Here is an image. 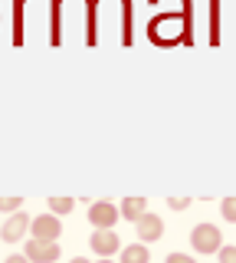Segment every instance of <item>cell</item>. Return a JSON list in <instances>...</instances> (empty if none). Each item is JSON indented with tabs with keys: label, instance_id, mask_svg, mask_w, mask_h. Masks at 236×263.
<instances>
[{
	"label": "cell",
	"instance_id": "cell-1",
	"mask_svg": "<svg viewBox=\"0 0 236 263\" xmlns=\"http://www.w3.org/2000/svg\"><path fill=\"white\" fill-rule=\"evenodd\" d=\"M190 247L197 253H220L223 250V237L217 224H197L190 230Z\"/></svg>",
	"mask_w": 236,
	"mask_h": 263
},
{
	"label": "cell",
	"instance_id": "cell-2",
	"mask_svg": "<svg viewBox=\"0 0 236 263\" xmlns=\"http://www.w3.org/2000/svg\"><path fill=\"white\" fill-rule=\"evenodd\" d=\"M30 234H33V240L56 243L62 237V220L56 214H39V217H33V224H30Z\"/></svg>",
	"mask_w": 236,
	"mask_h": 263
},
{
	"label": "cell",
	"instance_id": "cell-3",
	"mask_svg": "<svg viewBox=\"0 0 236 263\" xmlns=\"http://www.w3.org/2000/svg\"><path fill=\"white\" fill-rule=\"evenodd\" d=\"M118 208L112 201H95L92 208H89V220H92V227L95 230H112L115 227V220H118Z\"/></svg>",
	"mask_w": 236,
	"mask_h": 263
},
{
	"label": "cell",
	"instance_id": "cell-4",
	"mask_svg": "<svg viewBox=\"0 0 236 263\" xmlns=\"http://www.w3.org/2000/svg\"><path fill=\"white\" fill-rule=\"evenodd\" d=\"M30 224H33V217H27L23 211L10 214V217L4 220V227H0V237H4V243H17V240H23V237H27V230H30Z\"/></svg>",
	"mask_w": 236,
	"mask_h": 263
},
{
	"label": "cell",
	"instance_id": "cell-5",
	"mask_svg": "<svg viewBox=\"0 0 236 263\" xmlns=\"http://www.w3.org/2000/svg\"><path fill=\"white\" fill-rule=\"evenodd\" d=\"M135 234H138V243H154V240L164 237V220H161L158 214H144L135 224Z\"/></svg>",
	"mask_w": 236,
	"mask_h": 263
},
{
	"label": "cell",
	"instance_id": "cell-6",
	"mask_svg": "<svg viewBox=\"0 0 236 263\" xmlns=\"http://www.w3.org/2000/svg\"><path fill=\"white\" fill-rule=\"evenodd\" d=\"M23 257L30 263H56L59 260V243H46V240H30L23 247Z\"/></svg>",
	"mask_w": 236,
	"mask_h": 263
},
{
	"label": "cell",
	"instance_id": "cell-7",
	"mask_svg": "<svg viewBox=\"0 0 236 263\" xmlns=\"http://www.w3.org/2000/svg\"><path fill=\"white\" fill-rule=\"evenodd\" d=\"M118 243L121 240H118L115 230H92V237H89V247H92L102 260H109L112 253H118Z\"/></svg>",
	"mask_w": 236,
	"mask_h": 263
},
{
	"label": "cell",
	"instance_id": "cell-8",
	"mask_svg": "<svg viewBox=\"0 0 236 263\" xmlns=\"http://www.w3.org/2000/svg\"><path fill=\"white\" fill-rule=\"evenodd\" d=\"M121 217H128V220H141L144 214H148V201H144V197H125V201H121Z\"/></svg>",
	"mask_w": 236,
	"mask_h": 263
},
{
	"label": "cell",
	"instance_id": "cell-9",
	"mask_svg": "<svg viewBox=\"0 0 236 263\" xmlns=\"http://www.w3.org/2000/svg\"><path fill=\"white\" fill-rule=\"evenodd\" d=\"M121 263H151V250L144 243H128V247H121Z\"/></svg>",
	"mask_w": 236,
	"mask_h": 263
},
{
	"label": "cell",
	"instance_id": "cell-10",
	"mask_svg": "<svg viewBox=\"0 0 236 263\" xmlns=\"http://www.w3.org/2000/svg\"><path fill=\"white\" fill-rule=\"evenodd\" d=\"M72 197H50V214H56V217H62V214L72 211Z\"/></svg>",
	"mask_w": 236,
	"mask_h": 263
},
{
	"label": "cell",
	"instance_id": "cell-11",
	"mask_svg": "<svg viewBox=\"0 0 236 263\" xmlns=\"http://www.w3.org/2000/svg\"><path fill=\"white\" fill-rule=\"evenodd\" d=\"M220 214H223V220L236 224V197H223V204H220Z\"/></svg>",
	"mask_w": 236,
	"mask_h": 263
},
{
	"label": "cell",
	"instance_id": "cell-12",
	"mask_svg": "<svg viewBox=\"0 0 236 263\" xmlns=\"http://www.w3.org/2000/svg\"><path fill=\"white\" fill-rule=\"evenodd\" d=\"M20 197H0V211H4V214H17L20 211Z\"/></svg>",
	"mask_w": 236,
	"mask_h": 263
},
{
	"label": "cell",
	"instance_id": "cell-13",
	"mask_svg": "<svg viewBox=\"0 0 236 263\" xmlns=\"http://www.w3.org/2000/svg\"><path fill=\"white\" fill-rule=\"evenodd\" d=\"M217 257H220V263H236V247H223Z\"/></svg>",
	"mask_w": 236,
	"mask_h": 263
},
{
	"label": "cell",
	"instance_id": "cell-14",
	"mask_svg": "<svg viewBox=\"0 0 236 263\" xmlns=\"http://www.w3.org/2000/svg\"><path fill=\"white\" fill-rule=\"evenodd\" d=\"M164 263H197V260H194L190 253H167Z\"/></svg>",
	"mask_w": 236,
	"mask_h": 263
},
{
	"label": "cell",
	"instance_id": "cell-15",
	"mask_svg": "<svg viewBox=\"0 0 236 263\" xmlns=\"http://www.w3.org/2000/svg\"><path fill=\"white\" fill-rule=\"evenodd\" d=\"M167 204H170V208H174V211H184V208H187V204H190V201H187V197H170Z\"/></svg>",
	"mask_w": 236,
	"mask_h": 263
},
{
	"label": "cell",
	"instance_id": "cell-16",
	"mask_svg": "<svg viewBox=\"0 0 236 263\" xmlns=\"http://www.w3.org/2000/svg\"><path fill=\"white\" fill-rule=\"evenodd\" d=\"M4 263H30L27 257H23V253H10V257H7Z\"/></svg>",
	"mask_w": 236,
	"mask_h": 263
},
{
	"label": "cell",
	"instance_id": "cell-17",
	"mask_svg": "<svg viewBox=\"0 0 236 263\" xmlns=\"http://www.w3.org/2000/svg\"><path fill=\"white\" fill-rule=\"evenodd\" d=\"M69 263H89V260H85V257H72Z\"/></svg>",
	"mask_w": 236,
	"mask_h": 263
},
{
	"label": "cell",
	"instance_id": "cell-18",
	"mask_svg": "<svg viewBox=\"0 0 236 263\" xmlns=\"http://www.w3.org/2000/svg\"><path fill=\"white\" fill-rule=\"evenodd\" d=\"M99 263H112V260H99Z\"/></svg>",
	"mask_w": 236,
	"mask_h": 263
}]
</instances>
